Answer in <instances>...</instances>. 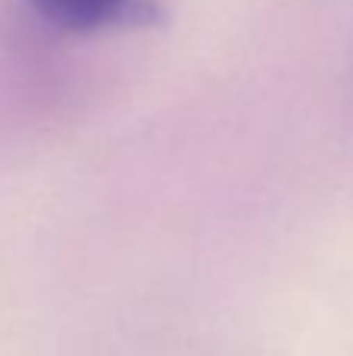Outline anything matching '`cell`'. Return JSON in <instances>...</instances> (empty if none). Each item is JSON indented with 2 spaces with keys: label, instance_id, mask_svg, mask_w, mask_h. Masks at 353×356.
<instances>
[{
  "label": "cell",
  "instance_id": "1",
  "mask_svg": "<svg viewBox=\"0 0 353 356\" xmlns=\"http://www.w3.org/2000/svg\"><path fill=\"white\" fill-rule=\"evenodd\" d=\"M38 19L60 31H100L116 25H154L160 0H28Z\"/></svg>",
  "mask_w": 353,
  "mask_h": 356
}]
</instances>
